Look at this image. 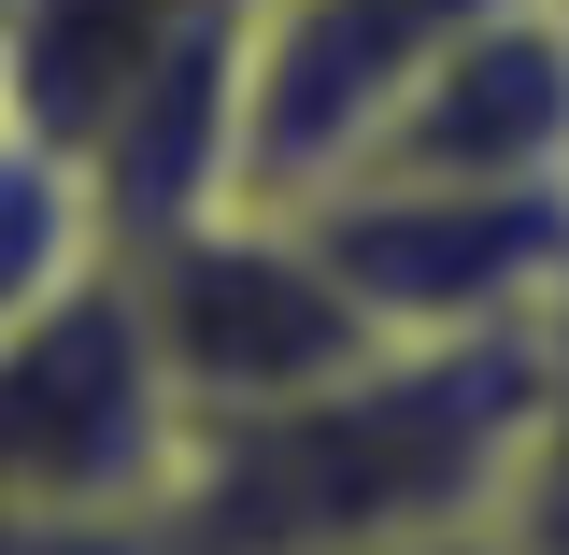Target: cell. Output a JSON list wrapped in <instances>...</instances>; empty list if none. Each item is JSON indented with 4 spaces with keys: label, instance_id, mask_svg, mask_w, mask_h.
Here are the masks:
<instances>
[{
    "label": "cell",
    "instance_id": "obj_9",
    "mask_svg": "<svg viewBox=\"0 0 569 555\" xmlns=\"http://www.w3.org/2000/svg\"><path fill=\"white\" fill-rule=\"evenodd\" d=\"M485 527L512 555H569V299L527 328V414H512V470Z\"/></svg>",
    "mask_w": 569,
    "mask_h": 555
},
{
    "label": "cell",
    "instance_id": "obj_6",
    "mask_svg": "<svg viewBox=\"0 0 569 555\" xmlns=\"http://www.w3.org/2000/svg\"><path fill=\"white\" fill-rule=\"evenodd\" d=\"M485 0H242V200H328Z\"/></svg>",
    "mask_w": 569,
    "mask_h": 555
},
{
    "label": "cell",
    "instance_id": "obj_10",
    "mask_svg": "<svg viewBox=\"0 0 569 555\" xmlns=\"http://www.w3.org/2000/svg\"><path fill=\"white\" fill-rule=\"evenodd\" d=\"M0 555H186L171 513H0Z\"/></svg>",
    "mask_w": 569,
    "mask_h": 555
},
{
    "label": "cell",
    "instance_id": "obj_5",
    "mask_svg": "<svg viewBox=\"0 0 569 555\" xmlns=\"http://www.w3.org/2000/svg\"><path fill=\"white\" fill-rule=\"evenodd\" d=\"M299 214L385 343H485L569 299V186H328Z\"/></svg>",
    "mask_w": 569,
    "mask_h": 555
},
{
    "label": "cell",
    "instance_id": "obj_1",
    "mask_svg": "<svg viewBox=\"0 0 569 555\" xmlns=\"http://www.w3.org/2000/svg\"><path fill=\"white\" fill-rule=\"evenodd\" d=\"M527 414V328L485 343H370L356 370L186 427L171 527L186 555H370L485 527Z\"/></svg>",
    "mask_w": 569,
    "mask_h": 555
},
{
    "label": "cell",
    "instance_id": "obj_3",
    "mask_svg": "<svg viewBox=\"0 0 569 555\" xmlns=\"http://www.w3.org/2000/svg\"><path fill=\"white\" fill-rule=\"evenodd\" d=\"M186 385L142 328L129 242L0 328V513H171Z\"/></svg>",
    "mask_w": 569,
    "mask_h": 555
},
{
    "label": "cell",
    "instance_id": "obj_2",
    "mask_svg": "<svg viewBox=\"0 0 569 555\" xmlns=\"http://www.w3.org/2000/svg\"><path fill=\"white\" fill-rule=\"evenodd\" d=\"M0 115L86 157L114 242L242 200V0H0Z\"/></svg>",
    "mask_w": 569,
    "mask_h": 555
},
{
    "label": "cell",
    "instance_id": "obj_7",
    "mask_svg": "<svg viewBox=\"0 0 569 555\" xmlns=\"http://www.w3.org/2000/svg\"><path fill=\"white\" fill-rule=\"evenodd\" d=\"M342 186H569V0H485Z\"/></svg>",
    "mask_w": 569,
    "mask_h": 555
},
{
    "label": "cell",
    "instance_id": "obj_8",
    "mask_svg": "<svg viewBox=\"0 0 569 555\" xmlns=\"http://www.w3.org/2000/svg\"><path fill=\"white\" fill-rule=\"evenodd\" d=\"M100 257H114V214H100V186H86V157H58L43 129L0 115V328L43 314L58 285H86Z\"/></svg>",
    "mask_w": 569,
    "mask_h": 555
},
{
    "label": "cell",
    "instance_id": "obj_4",
    "mask_svg": "<svg viewBox=\"0 0 569 555\" xmlns=\"http://www.w3.org/2000/svg\"><path fill=\"white\" fill-rule=\"evenodd\" d=\"M129 285H142V328L171 356V385H186V427L299 399V385H328L385 343L299 200H213L186 228H142Z\"/></svg>",
    "mask_w": 569,
    "mask_h": 555
},
{
    "label": "cell",
    "instance_id": "obj_11",
    "mask_svg": "<svg viewBox=\"0 0 569 555\" xmlns=\"http://www.w3.org/2000/svg\"><path fill=\"white\" fill-rule=\"evenodd\" d=\"M370 555H512L498 527H441V542H370Z\"/></svg>",
    "mask_w": 569,
    "mask_h": 555
}]
</instances>
